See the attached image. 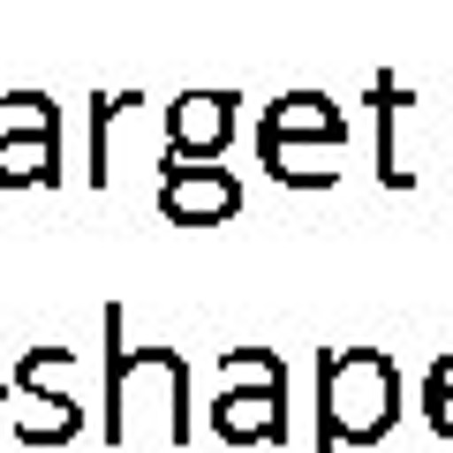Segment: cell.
<instances>
[{
    "label": "cell",
    "instance_id": "6da1fadb",
    "mask_svg": "<svg viewBox=\"0 0 453 453\" xmlns=\"http://www.w3.org/2000/svg\"><path fill=\"white\" fill-rule=\"evenodd\" d=\"M401 423V363L386 348H325L318 356V453L378 446Z\"/></svg>",
    "mask_w": 453,
    "mask_h": 453
},
{
    "label": "cell",
    "instance_id": "7a4b0ae2",
    "mask_svg": "<svg viewBox=\"0 0 453 453\" xmlns=\"http://www.w3.org/2000/svg\"><path fill=\"white\" fill-rule=\"evenodd\" d=\"M136 408H159V423H166L174 446L196 438L189 363H181V348H129V340H121V310L106 303V438L113 446H129Z\"/></svg>",
    "mask_w": 453,
    "mask_h": 453
},
{
    "label": "cell",
    "instance_id": "3957f363",
    "mask_svg": "<svg viewBox=\"0 0 453 453\" xmlns=\"http://www.w3.org/2000/svg\"><path fill=\"white\" fill-rule=\"evenodd\" d=\"M211 431L226 446H288V371L273 348H226Z\"/></svg>",
    "mask_w": 453,
    "mask_h": 453
},
{
    "label": "cell",
    "instance_id": "277c9868",
    "mask_svg": "<svg viewBox=\"0 0 453 453\" xmlns=\"http://www.w3.org/2000/svg\"><path fill=\"white\" fill-rule=\"evenodd\" d=\"M76 371V348H23L16 378L8 386L23 393V416H16V438L23 446H68V438L83 431V401L76 393H61V378Z\"/></svg>",
    "mask_w": 453,
    "mask_h": 453
},
{
    "label": "cell",
    "instance_id": "5b68a950",
    "mask_svg": "<svg viewBox=\"0 0 453 453\" xmlns=\"http://www.w3.org/2000/svg\"><path fill=\"white\" fill-rule=\"evenodd\" d=\"M242 211V181L219 159H159V219L166 226H226Z\"/></svg>",
    "mask_w": 453,
    "mask_h": 453
},
{
    "label": "cell",
    "instance_id": "8992f818",
    "mask_svg": "<svg viewBox=\"0 0 453 453\" xmlns=\"http://www.w3.org/2000/svg\"><path fill=\"white\" fill-rule=\"evenodd\" d=\"M234 91H181L166 106V151L174 159H219L234 144Z\"/></svg>",
    "mask_w": 453,
    "mask_h": 453
},
{
    "label": "cell",
    "instance_id": "52a82bcc",
    "mask_svg": "<svg viewBox=\"0 0 453 453\" xmlns=\"http://www.w3.org/2000/svg\"><path fill=\"white\" fill-rule=\"evenodd\" d=\"M257 144H333L340 151V144H348V113H340L325 91H288V98L265 106Z\"/></svg>",
    "mask_w": 453,
    "mask_h": 453
},
{
    "label": "cell",
    "instance_id": "ba28073f",
    "mask_svg": "<svg viewBox=\"0 0 453 453\" xmlns=\"http://www.w3.org/2000/svg\"><path fill=\"white\" fill-rule=\"evenodd\" d=\"M61 181V129H0V189H53Z\"/></svg>",
    "mask_w": 453,
    "mask_h": 453
},
{
    "label": "cell",
    "instance_id": "9c48e42d",
    "mask_svg": "<svg viewBox=\"0 0 453 453\" xmlns=\"http://www.w3.org/2000/svg\"><path fill=\"white\" fill-rule=\"evenodd\" d=\"M265 174L288 181V189H333L340 181V151L333 144H257Z\"/></svg>",
    "mask_w": 453,
    "mask_h": 453
},
{
    "label": "cell",
    "instance_id": "30bf717a",
    "mask_svg": "<svg viewBox=\"0 0 453 453\" xmlns=\"http://www.w3.org/2000/svg\"><path fill=\"white\" fill-rule=\"evenodd\" d=\"M136 106H144L136 91H106V98H91V189H106V181H113V129H121Z\"/></svg>",
    "mask_w": 453,
    "mask_h": 453
},
{
    "label": "cell",
    "instance_id": "8fae6325",
    "mask_svg": "<svg viewBox=\"0 0 453 453\" xmlns=\"http://www.w3.org/2000/svg\"><path fill=\"white\" fill-rule=\"evenodd\" d=\"M0 129H61L46 91H0Z\"/></svg>",
    "mask_w": 453,
    "mask_h": 453
},
{
    "label": "cell",
    "instance_id": "7c38bea8",
    "mask_svg": "<svg viewBox=\"0 0 453 453\" xmlns=\"http://www.w3.org/2000/svg\"><path fill=\"white\" fill-rule=\"evenodd\" d=\"M423 416H431V431L453 446V356H438L431 378H423Z\"/></svg>",
    "mask_w": 453,
    "mask_h": 453
}]
</instances>
